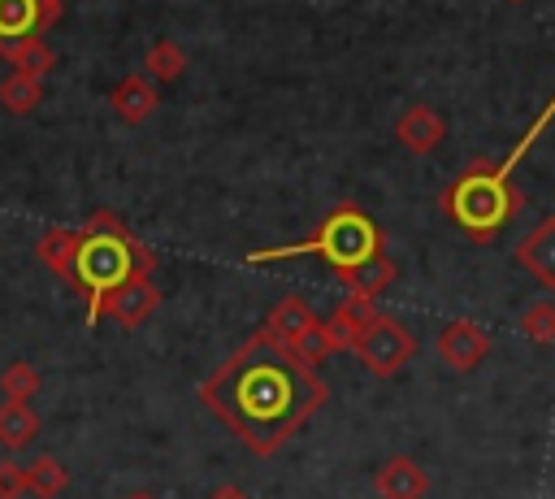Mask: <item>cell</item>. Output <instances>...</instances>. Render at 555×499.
Returning a JSON list of instances; mask_svg holds the SVG:
<instances>
[{
    "label": "cell",
    "instance_id": "277c9868",
    "mask_svg": "<svg viewBox=\"0 0 555 499\" xmlns=\"http://www.w3.org/2000/svg\"><path fill=\"white\" fill-rule=\"evenodd\" d=\"M291 256H321V260H330L334 273L343 278L347 269H356V265L382 256V230H377V221H373L360 204L347 200V204L330 208V213L317 221V230H312L308 239L282 243V247H256V252H247V265L291 260Z\"/></svg>",
    "mask_w": 555,
    "mask_h": 499
},
{
    "label": "cell",
    "instance_id": "3957f363",
    "mask_svg": "<svg viewBox=\"0 0 555 499\" xmlns=\"http://www.w3.org/2000/svg\"><path fill=\"white\" fill-rule=\"evenodd\" d=\"M152 269H156V252L143 247L117 213L100 208L78 230V252H74V278H69V286L78 295H87V321L95 325L100 321V304L126 278H152Z\"/></svg>",
    "mask_w": 555,
    "mask_h": 499
},
{
    "label": "cell",
    "instance_id": "44dd1931",
    "mask_svg": "<svg viewBox=\"0 0 555 499\" xmlns=\"http://www.w3.org/2000/svg\"><path fill=\"white\" fill-rule=\"evenodd\" d=\"M35 391H39V369H35V364H26V360L4 364V373H0V395H4L9 404H30Z\"/></svg>",
    "mask_w": 555,
    "mask_h": 499
},
{
    "label": "cell",
    "instance_id": "2e32d148",
    "mask_svg": "<svg viewBox=\"0 0 555 499\" xmlns=\"http://www.w3.org/2000/svg\"><path fill=\"white\" fill-rule=\"evenodd\" d=\"M0 56L9 61V69H13V74H30V78H43V74H52V69H56V52L43 43V35L22 39V43H9Z\"/></svg>",
    "mask_w": 555,
    "mask_h": 499
},
{
    "label": "cell",
    "instance_id": "d6986e66",
    "mask_svg": "<svg viewBox=\"0 0 555 499\" xmlns=\"http://www.w3.org/2000/svg\"><path fill=\"white\" fill-rule=\"evenodd\" d=\"M26 486H30L35 499H56L69 486V473H65V464L56 456H35L26 464Z\"/></svg>",
    "mask_w": 555,
    "mask_h": 499
},
{
    "label": "cell",
    "instance_id": "ba28073f",
    "mask_svg": "<svg viewBox=\"0 0 555 499\" xmlns=\"http://www.w3.org/2000/svg\"><path fill=\"white\" fill-rule=\"evenodd\" d=\"M156 308H160V286H156L152 278H126V282L100 304V317H113L121 330H134V325H143Z\"/></svg>",
    "mask_w": 555,
    "mask_h": 499
},
{
    "label": "cell",
    "instance_id": "484cf974",
    "mask_svg": "<svg viewBox=\"0 0 555 499\" xmlns=\"http://www.w3.org/2000/svg\"><path fill=\"white\" fill-rule=\"evenodd\" d=\"M507 4H520V0H507Z\"/></svg>",
    "mask_w": 555,
    "mask_h": 499
},
{
    "label": "cell",
    "instance_id": "ffe728a7",
    "mask_svg": "<svg viewBox=\"0 0 555 499\" xmlns=\"http://www.w3.org/2000/svg\"><path fill=\"white\" fill-rule=\"evenodd\" d=\"M143 69H147L152 82H173V78L186 69V52H182V43H173V39H156V43L147 48V56H143Z\"/></svg>",
    "mask_w": 555,
    "mask_h": 499
},
{
    "label": "cell",
    "instance_id": "9c48e42d",
    "mask_svg": "<svg viewBox=\"0 0 555 499\" xmlns=\"http://www.w3.org/2000/svg\"><path fill=\"white\" fill-rule=\"evenodd\" d=\"M395 139H399L412 156H429V152L447 139V121H442L438 108H429V104H412V108L399 113V121H395Z\"/></svg>",
    "mask_w": 555,
    "mask_h": 499
},
{
    "label": "cell",
    "instance_id": "52a82bcc",
    "mask_svg": "<svg viewBox=\"0 0 555 499\" xmlns=\"http://www.w3.org/2000/svg\"><path fill=\"white\" fill-rule=\"evenodd\" d=\"M61 0H0V52L9 43L43 35L52 22H61Z\"/></svg>",
    "mask_w": 555,
    "mask_h": 499
},
{
    "label": "cell",
    "instance_id": "5b68a950",
    "mask_svg": "<svg viewBox=\"0 0 555 499\" xmlns=\"http://www.w3.org/2000/svg\"><path fill=\"white\" fill-rule=\"evenodd\" d=\"M351 351L360 356V364H364L369 373H377V378H395V373L416 356V334H412L399 317L377 312V317L364 325V334L356 338Z\"/></svg>",
    "mask_w": 555,
    "mask_h": 499
},
{
    "label": "cell",
    "instance_id": "7c38bea8",
    "mask_svg": "<svg viewBox=\"0 0 555 499\" xmlns=\"http://www.w3.org/2000/svg\"><path fill=\"white\" fill-rule=\"evenodd\" d=\"M317 312H312V304L308 299H299V295H286V299H278L273 308H269V317H264V330L278 338V343H286L291 351L317 330Z\"/></svg>",
    "mask_w": 555,
    "mask_h": 499
},
{
    "label": "cell",
    "instance_id": "e0dca14e",
    "mask_svg": "<svg viewBox=\"0 0 555 499\" xmlns=\"http://www.w3.org/2000/svg\"><path fill=\"white\" fill-rule=\"evenodd\" d=\"M39 434V417L30 404H0V447L4 451H22L26 443H35Z\"/></svg>",
    "mask_w": 555,
    "mask_h": 499
},
{
    "label": "cell",
    "instance_id": "30bf717a",
    "mask_svg": "<svg viewBox=\"0 0 555 499\" xmlns=\"http://www.w3.org/2000/svg\"><path fill=\"white\" fill-rule=\"evenodd\" d=\"M373 490L382 499H425L429 495V473L425 464H416L412 456H390L377 473H373Z\"/></svg>",
    "mask_w": 555,
    "mask_h": 499
},
{
    "label": "cell",
    "instance_id": "5bb4252c",
    "mask_svg": "<svg viewBox=\"0 0 555 499\" xmlns=\"http://www.w3.org/2000/svg\"><path fill=\"white\" fill-rule=\"evenodd\" d=\"M74 252H78V230H65V226H48L35 243V256L43 269H52L56 278H74Z\"/></svg>",
    "mask_w": 555,
    "mask_h": 499
},
{
    "label": "cell",
    "instance_id": "7a4b0ae2",
    "mask_svg": "<svg viewBox=\"0 0 555 499\" xmlns=\"http://www.w3.org/2000/svg\"><path fill=\"white\" fill-rule=\"evenodd\" d=\"M555 121V95L546 100V108L529 121V130L520 135V143L503 156V161H473L447 191H442V213L473 239V243H490L507 221H512V213L520 208V195H516V187H512V174H516V165L529 156V148L542 139V130Z\"/></svg>",
    "mask_w": 555,
    "mask_h": 499
},
{
    "label": "cell",
    "instance_id": "7402d4cb",
    "mask_svg": "<svg viewBox=\"0 0 555 499\" xmlns=\"http://www.w3.org/2000/svg\"><path fill=\"white\" fill-rule=\"evenodd\" d=\"M520 334L538 347H551L555 343V304L551 299H538L520 312Z\"/></svg>",
    "mask_w": 555,
    "mask_h": 499
},
{
    "label": "cell",
    "instance_id": "d4e9b609",
    "mask_svg": "<svg viewBox=\"0 0 555 499\" xmlns=\"http://www.w3.org/2000/svg\"><path fill=\"white\" fill-rule=\"evenodd\" d=\"M126 499H152V495H126Z\"/></svg>",
    "mask_w": 555,
    "mask_h": 499
},
{
    "label": "cell",
    "instance_id": "9a60e30c",
    "mask_svg": "<svg viewBox=\"0 0 555 499\" xmlns=\"http://www.w3.org/2000/svg\"><path fill=\"white\" fill-rule=\"evenodd\" d=\"M395 278H399V265H395V260H390L386 252L343 273L347 291H351V295H364V299H377V295H382V291H386V286H390Z\"/></svg>",
    "mask_w": 555,
    "mask_h": 499
},
{
    "label": "cell",
    "instance_id": "603a6c76",
    "mask_svg": "<svg viewBox=\"0 0 555 499\" xmlns=\"http://www.w3.org/2000/svg\"><path fill=\"white\" fill-rule=\"evenodd\" d=\"M22 495H30V486H26V464L0 460V499H22Z\"/></svg>",
    "mask_w": 555,
    "mask_h": 499
},
{
    "label": "cell",
    "instance_id": "8992f818",
    "mask_svg": "<svg viewBox=\"0 0 555 499\" xmlns=\"http://www.w3.org/2000/svg\"><path fill=\"white\" fill-rule=\"evenodd\" d=\"M434 351H438V360H442L447 369L468 373V369H477V364L490 356V334H486L473 317H451V321L434 334Z\"/></svg>",
    "mask_w": 555,
    "mask_h": 499
},
{
    "label": "cell",
    "instance_id": "ac0fdd59",
    "mask_svg": "<svg viewBox=\"0 0 555 499\" xmlns=\"http://www.w3.org/2000/svg\"><path fill=\"white\" fill-rule=\"evenodd\" d=\"M39 100H43V78H30V74H4L0 78V104L13 113V117H26V113H35L39 108Z\"/></svg>",
    "mask_w": 555,
    "mask_h": 499
},
{
    "label": "cell",
    "instance_id": "6da1fadb",
    "mask_svg": "<svg viewBox=\"0 0 555 499\" xmlns=\"http://www.w3.org/2000/svg\"><path fill=\"white\" fill-rule=\"evenodd\" d=\"M325 399L330 386L321 373L264 325L199 382V404L234 438H243L251 456H273L304 421L321 412Z\"/></svg>",
    "mask_w": 555,
    "mask_h": 499
},
{
    "label": "cell",
    "instance_id": "8fae6325",
    "mask_svg": "<svg viewBox=\"0 0 555 499\" xmlns=\"http://www.w3.org/2000/svg\"><path fill=\"white\" fill-rule=\"evenodd\" d=\"M516 265H525V273L542 286L555 291V217H542L520 243H516Z\"/></svg>",
    "mask_w": 555,
    "mask_h": 499
},
{
    "label": "cell",
    "instance_id": "4fadbf2b",
    "mask_svg": "<svg viewBox=\"0 0 555 499\" xmlns=\"http://www.w3.org/2000/svg\"><path fill=\"white\" fill-rule=\"evenodd\" d=\"M108 104H113V113H117L121 121L139 126V121H147V117L156 113L160 91H156V82H152L147 74H126V78L108 91Z\"/></svg>",
    "mask_w": 555,
    "mask_h": 499
},
{
    "label": "cell",
    "instance_id": "cb8c5ba5",
    "mask_svg": "<svg viewBox=\"0 0 555 499\" xmlns=\"http://www.w3.org/2000/svg\"><path fill=\"white\" fill-rule=\"evenodd\" d=\"M208 499H247V495H243L238 486H217V490H212Z\"/></svg>",
    "mask_w": 555,
    "mask_h": 499
}]
</instances>
